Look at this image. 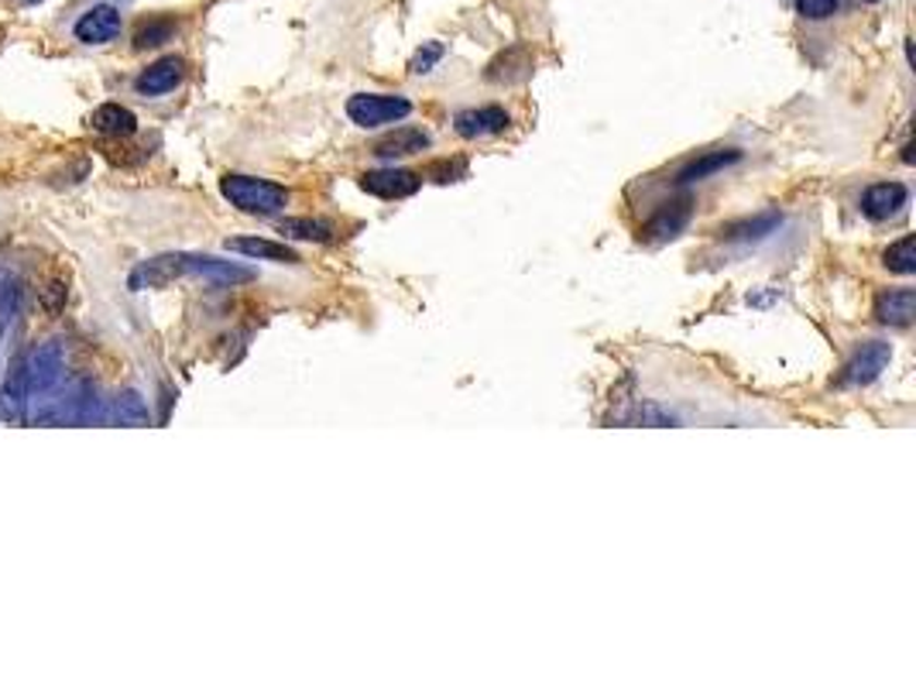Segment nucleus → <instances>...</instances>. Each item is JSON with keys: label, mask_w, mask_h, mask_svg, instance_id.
Returning <instances> with one entry per match:
<instances>
[{"label": "nucleus", "mask_w": 916, "mask_h": 686, "mask_svg": "<svg viewBox=\"0 0 916 686\" xmlns=\"http://www.w3.org/2000/svg\"><path fill=\"white\" fill-rule=\"evenodd\" d=\"M882 265L889 272H896V275H913L916 272V238L913 233H906V238H900L896 244H889Z\"/></svg>", "instance_id": "obj_21"}, {"label": "nucleus", "mask_w": 916, "mask_h": 686, "mask_svg": "<svg viewBox=\"0 0 916 686\" xmlns=\"http://www.w3.org/2000/svg\"><path fill=\"white\" fill-rule=\"evenodd\" d=\"M89 124L97 128L100 134H110V137H128V134H134V131H137V117H134L128 107H121V104H104V107L93 110Z\"/></svg>", "instance_id": "obj_17"}, {"label": "nucleus", "mask_w": 916, "mask_h": 686, "mask_svg": "<svg viewBox=\"0 0 916 686\" xmlns=\"http://www.w3.org/2000/svg\"><path fill=\"white\" fill-rule=\"evenodd\" d=\"M742 161V152L738 148H718V152H703L700 158L687 161L684 169L676 172V182L679 185H687V182H700V179H711L724 169H732V165Z\"/></svg>", "instance_id": "obj_13"}, {"label": "nucleus", "mask_w": 916, "mask_h": 686, "mask_svg": "<svg viewBox=\"0 0 916 686\" xmlns=\"http://www.w3.org/2000/svg\"><path fill=\"white\" fill-rule=\"evenodd\" d=\"M220 193L230 200V206L254 213V217H275V213L289 206L286 185H278L272 179H257V176H224Z\"/></svg>", "instance_id": "obj_3"}, {"label": "nucleus", "mask_w": 916, "mask_h": 686, "mask_svg": "<svg viewBox=\"0 0 916 686\" xmlns=\"http://www.w3.org/2000/svg\"><path fill=\"white\" fill-rule=\"evenodd\" d=\"M206 278V281H220V286H238V281H251L254 272L233 262H220V257H206V254H158L152 262H145L141 268L131 272L128 286L137 289H161L172 286L176 278Z\"/></svg>", "instance_id": "obj_1"}, {"label": "nucleus", "mask_w": 916, "mask_h": 686, "mask_svg": "<svg viewBox=\"0 0 916 686\" xmlns=\"http://www.w3.org/2000/svg\"><path fill=\"white\" fill-rule=\"evenodd\" d=\"M110 416H113L117 425H148V409H145V401H141L137 392H124L121 398H117Z\"/></svg>", "instance_id": "obj_23"}, {"label": "nucleus", "mask_w": 916, "mask_h": 686, "mask_svg": "<svg viewBox=\"0 0 916 686\" xmlns=\"http://www.w3.org/2000/svg\"><path fill=\"white\" fill-rule=\"evenodd\" d=\"M65 382V350L59 340H45L32 353H25V419H35L52 406Z\"/></svg>", "instance_id": "obj_2"}, {"label": "nucleus", "mask_w": 916, "mask_h": 686, "mask_svg": "<svg viewBox=\"0 0 916 686\" xmlns=\"http://www.w3.org/2000/svg\"><path fill=\"white\" fill-rule=\"evenodd\" d=\"M172 35H176V21H169V17H148V21H141V25H137L134 45H137V49H155V45L169 41Z\"/></svg>", "instance_id": "obj_22"}, {"label": "nucleus", "mask_w": 916, "mask_h": 686, "mask_svg": "<svg viewBox=\"0 0 916 686\" xmlns=\"http://www.w3.org/2000/svg\"><path fill=\"white\" fill-rule=\"evenodd\" d=\"M889 361H892V347L885 340H868L855 350V358L844 364L841 385H848V388L872 385L876 377L889 368Z\"/></svg>", "instance_id": "obj_5"}, {"label": "nucleus", "mask_w": 916, "mask_h": 686, "mask_svg": "<svg viewBox=\"0 0 916 686\" xmlns=\"http://www.w3.org/2000/svg\"><path fill=\"white\" fill-rule=\"evenodd\" d=\"M419 176L409 169H378V172H364L361 176V189L378 200H406L419 189Z\"/></svg>", "instance_id": "obj_9"}, {"label": "nucleus", "mask_w": 916, "mask_h": 686, "mask_svg": "<svg viewBox=\"0 0 916 686\" xmlns=\"http://www.w3.org/2000/svg\"><path fill=\"white\" fill-rule=\"evenodd\" d=\"M511 124V117L505 107H474V110H460L454 117V131L467 141H474V137H491V134H502L505 128Z\"/></svg>", "instance_id": "obj_8"}, {"label": "nucleus", "mask_w": 916, "mask_h": 686, "mask_svg": "<svg viewBox=\"0 0 916 686\" xmlns=\"http://www.w3.org/2000/svg\"><path fill=\"white\" fill-rule=\"evenodd\" d=\"M906 203H909V189L903 182H876L861 193V213L876 224L900 217Z\"/></svg>", "instance_id": "obj_6"}, {"label": "nucleus", "mask_w": 916, "mask_h": 686, "mask_svg": "<svg viewBox=\"0 0 916 686\" xmlns=\"http://www.w3.org/2000/svg\"><path fill=\"white\" fill-rule=\"evenodd\" d=\"M430 145H433V137L422 128H398L374 145V155L385 158V161H395V158H409V155L426 152Z\"/></svg>", "instance_id": "obj_12"}, {"label": "nucleus", "mask_w": 916, "mask_h": 686, "mask_svg": "<svg viewBox=\"0 0 916 686\" xmlns=\"http://www.w3.org/2000/svg\"><path fill=\"white\" fill-rule=\"evenodd\" d=\"M278 233H286L292 241H316V244H330L334 241V227L323 220H310V217H289L278 224Z\"/></svg>", "instance_id": "obj_19"}, {"label": "nucleus", "mask_w": 916, "mask_h": 686, "mask_svg": "<svg viewBox=\"0 0 916 686\" xmlns=\"http://www.w3.org/2000/svg\"><path fill=\"white\" fill-rule=\"evenodd\" d=\"M25 353H17L8 368L4 385H0V422H21L25 419Z\"/></svg>", "instance_id": "obj_11"}, {"label": "nucleus", "mask_w": 916, "mask_h": 686, "mask_svg": "<svg viewBox=\"0 0 916 686\" xmlns=\"http://www.w3.org/2000/svg\"><path fill=\"white\" fill-rule=\"evenodd\" d=\"M916 316V292L913 289H889L876 299V320L885 326H909Z\"/></svg>", "instance_id": "obj_14"}, {"label": "nucleus", "mask_w": 916, "mask_h": 686, "mask_svg": "<svg viewBox=\"0 0 916 686\" xmlns=\"http://www.w3.org/2000/svg\"><path fill=\"white\" fill-rule=\"evenodd\" d=\"M182 80H185V59L166 56L137 76V93L141 97H166V93H172Z\"/></svg>", "instance_id": "obj_10"}, {"label": "nucleus", "mask_w": 916, "mask_h": 686, "mask_svg": "<svg viewBox=\"0 0 916 686\" xmlns=\"http://www.w3.org/2000/svg\"><path fill=\"white\" fill-rule=\"evenodd\" d=\"M121 25H124L121 11H117L113 4H97L76 21L73 32L83 45H107V41H113L117 35H121Z\"/></svg>", "instance_id": "obj_7"}, {"label": "nucleus", "mask_w": 916, "mask_h": 686, "mask_svg": "<svg viewBox=\"0 0 916 686\" xmlns=\"http://www.w3.org/2000/svg\"><path fill=\"white\" fill-rule=\"evenodd\" d=\"M841 0H796V11H800L804 21H828L834 17Z\"/></svg>", "instance_id": "obj_24"}, {"label": "nucleus", "mask_w": 916, "mask_h": 686, "mask_svg": "<svg viewBox=\"0 0 916 686\" xmlns=\"http://www.w3.org/2000/svg\"><path fill=\"white\" fill-rule=\"evenodd\" d=\"M439 59H443V45H439V41H426V45H422V49L412 56L409 69H412V73H419V76H422V73H430V69H433Z\"/></svg>", "instance_id": "obj_25"}, {"label": "nucleus", "mask_w": 916, "mask_h": 686, "mask_svg": "<svg viewBox=\"0 0 916 686\" xmlns=\"http://www.w3.org/2000/svg\"><path fill=\"white\" fill-rule=\"evenodd\" d=\"M865 4H882V0H865Z\"/></svg>", "instance_id": "obj_27"}, {"label": "nucleus", "mask_w": 916, "mask_h": 686, "mask_svg": "<svg viewBox=\"0 0 916 686\" xmlns=\"http://www.w3.org/2000/svg\"><path fill=\"white\" fill-rule=\"evenodd\" d=\"M21 4H28V8H32V4H41V0H21Z\"/></svg>", "instance_id": "obj_26"}, {"label": "nucleus", "mask_w": 916, "mask_h": 686, "mask_svg": "<svg viewBox=\"0 0 916 686\" xmlns=\"http://www.w3.org/2000/svg\"><path fill=\"white\" fill-rule=\"evenodd\" d=\"M687 224H690V200L666 203V206L646 224V238H652V241H670V238H676V233L684 230Z\"/></svg>", "instance_id": "obj_15"}, {"label": "nucleus", "mask_w": 916, "mask_h": 686, "mask_svg": "<svg viewBox=\"0 0 916 686\" xmlns=\"http://www.w3.org/2000/svg\"><path fill=\"white\" fill-rule=\"evenodd\" d=\"M409 113H412V100L391 97V93H358V97L347 100V117L364 131L398 124V121H406Z\"/></svg>", "instance_id": "obj_4"}, {"label": "nucleus", "mask_w": 916, "mask_h": 686, "mask_svg": "<svg viewBox=\"0 0 916 686\" xmlns=\"http://www.w3.org/2000/svg\"><path fill=\"white\" fill-rule=\"evenodd\" d=\"M227 251H238L248 257H262V262H278V265H299V254L286 244H275L265 238H230Z\"/></svg>", "instance_id": "obj_16"}, {"label": "nucleus", "mask_w": 916, "mask_h": 686, "mask_svg": "<svg viewBox=\"0 0 916 686\" xmlns=\"http://www.w3.org/2000/svg\"><path fill=\"white\" fill-rule=\"evenodd\" d=\"M532 73V56L526 49H508L505 56H498L487 65V80L491 83H519Z\"/></svg>", "instance_id": "obj_18"}, {"label": "nucleus", "mask_w": 916, "mask_h": 686, "mask_svg": "<svg viewBox=\"0 0 916 686\" xmlns=\"http://www.w3.org/2000/svg\"><path fill=\"white\" fill-rule=\"evenodd\" d=\"M17 305H21V281L11 268H0V337H4V329L17 316Z\"/></svg>", "instance_id": "obj_20"}]
</instances>
